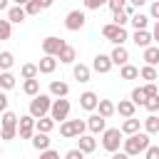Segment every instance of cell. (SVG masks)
I'll return each instance as SVG.
<instances>
[{"label": "cell", "mask_w": 159, "mask_h": 159, "mask_svg": "<svg viewBox=\"0 0 159 159\" xmlns=\"http://www.w3.org/2000/svg\"><path fill=\"white\" fill-rule=\"evenodd\" d=\"M149 134L147 132H134V134H127V139H122V152H127L129 157H139L144 154V149L149 147Z\"/></svg>", "instance_id": "6da1fadb"}, {"label": "cell", "mask_w": 159, "mask_h": 159, "mask_svg": "<svg viewBox=\"0 0 159 159\" xmlns=\"http://www.w3.org/2000/svg\"><path fill=\"white\" fill-rule=\"evenodd\" d=\"M52 94H35L32 99H30V107H27V114H32L35 119H40V117H45V114H50V107H52Z\"/></svg>", "instance_id": "7a4b0ae2"}, {"label": "cell", "mask_w": 159, "mask_h": 159, "mask_svg": "<svg viewBox=\"0 0 159 159\" xmlns=\"http://www.w3.org/2000/svg\"><path fill=\"white\" fill-rule=\"evenodd\" d=\"M122 139H124V134H122L119 127H107V129L102 132V147H104L109 154L122 149Z\"/></svg>", "instance_id": "3957f363"}, {"label": "cell", "mask_w": 159, "mask_h": 159, "mask_svg": "<svg viewBox=\"0 0 159 159\" xmlns=\"http://www.w3.org/2000/svg\"><path fill=\"white\" fill-rule=\"evenodd\" d=\"M102 37L109 40L112 45H124V42L129 40V32H127V27H119V25H114V22H107V25L102 27Z\"/></svg>", "instance_id": "277c9868"}, {"label": "cell", "mask_w": 159, "mask_h": 159, "mask_svg": "<svg viewBox=\"0 0 159 159\" xmlns=\"http://www.w3.org/2000/svg\"><path fill=\"white\" fill-rule=\"evenodd\" d=\"M84 129H87L84 119H65V122H60V134L65 139H75V137L84 134Z\"/></svg>", "instance_id": "5b68a950"}, {"label": "cell", "mask_w": 159, "mask_h": 159, "mask_svg": "<svg viewBox=\"0 0 159 159\" xmlns=\"http://www.w3.org/2000/svg\"><path fill=\"white\" fill-rule=\"evenodd\" d=\"M70 107H72V104H70L67 97H55V99H52V107H50V117L60 124V122H65V119L70 117Z\"/></svg>", "instance_id": "8992f818"}, {"label": "cell", "mask_w": 159, "mask_h": 159, "mask_svg": "<svg viewBox=\"0 0 159 159\" xmlns=\"http://www.w3.org/2000/svg\"><path fill=\"white\" fill-rule=\"evenodd\" d=\"M84 22H87V15H84V10H70V12L65 15V27H67L70 32H77V30H82V27H84Z\"/></svg>", "instance_id": "52a82bcc"}, {"label": "cell", "mask_w": 159, "mask_h": 159, "mask_svg": "<svg viewBox=\"0 0 159 159\" xmlns=\"http://www.w3.org/2000/svg\"><path fill=\"white\" fill-rule=\"evenodd\" d=\"M35 134V117L32 114H22L17 119V137L20 139H30Z\"/></svg>", "instance_id": "ba28073f"}, {"label": "cell", "mask_w": 159, "mask_h": 159, "mask_svg": "<svg viewBox=\"0 0 159 159\" xmlns=\"http://www.w3.org/2000/svg\"><path fill=\"white\" fill-rule=\"evenodd\" d=\"M62 47H65V40H60V37H55V35H50V37L42 40V55H52V57H57Z\"/></svg>", "instance_id": "9c48e42d"}, {"label": "cell", "mask_w": 159, "mask_h": 159, "mask_svg": "<svg viewBox=\"0 0 159 159\" xmlns=\"http://www.w3.org/2000/svg\"><path fill=\"white\" fill-rule=\"evenodd\" d=\"M84 122H87V129H89L92 134H102V132L107 129V119H104L102 114H97V112H92Z\"/></svg>", "instance_id": "30bf717a"}, {"label": "cell", "mask_w": 159, "mask_h": 159, "mask_svg": "<svg viewBox=\"0 0 159 159\" xmlns=\"http://www.w3.org/2000/svg\"><path fill=\"white\" fill-rule=\"evenodd\" d=\"M114 65H112V60H109V55H94V60H92V70L97 72V75H107L109 70H112Z\"/></svg>", "instance_id": "8fae6325"}, {"label": "cell", "mask_w": 159, "mask_h": 159, "mask_svg": "<svg viewBox=\"0 0 159 159\" xmlns=\"http://www.w3.org/2000/svg\"><path fill=\"white\" fill-rule=\"evenodd\" d=\"M109 60H112V65H127L129 62V50L124 47V45H114V50L109 52Z\"/></svg>", "instance_id": "7c38bea8"}, {"label": "cell", "mask_w": 159, "mask_h": 159, "mask_svg": "<svg viewBox=\"0 0 159 159\" xmlns=\"http://www.w3.org/2000/svg\"><path fill=\"white\" fill-rule=\"evenodd\" d=\"M77 149L84 152V154H92V152L97 149V139H94V134H80V137H77Z\"/></svg>", "instance_id": "4fadbf2b"}, {"label": "cell", "mask_w": 159, "mask_h": 159, "mask_svg": "<svg viewBox=\"0 0 159 159\" xmlns=\"http://www.w3.org/2000/svg\"><path fill=\"white\" fill-rule=\"evenodd\" d=\"M55 70H57V57L42 55V60L37 62V72H40V75H52Z\"/></svg>", "instance_id": "5bb4252c"}, {"label": "cell", "mask_w": 159, "mask_h": 159, "mask_svg": "<svg viewBox=\"0 0 159 159\" xmlns=\"http://www.w3.org/2000/svg\"><path fill=\"white\" fill-rule=\"evenodd\" d=\"M97 102H99V97H97L94 92H89V89L80 94V107H82L84 112H94V109H97Z\"/></svg>", "instance_id": "9a60e30c"}, {"label": "cell", "mask_w": 159, "mask_h": 159, "mask_svg": "<svg viewBox=\"0 0 159 159\" xmlns=\"http://www.w3.org/2000/svg\"><path fill=\"white\" fill-rule=\"evenodd\" d=\"M132 42L144 50V47H149L154 40H152V32H149V30H134V32H132Z\"/></svg>", "instance_id": "2e32d148"}, {"label": "cell", "mask_w": 159, "mask_h": 159, "mask_svg": "<svg viewBox=\"0 0 159 159\" xmlns=\"http://www.w3.org/2000/svg\"><path fill=\"white\" fill-rule=\"evenodd\" d=\"M25 17H27V12H25V7H22V5H10V7H7V20H10L12 25L25 22Z\"/></svg>", "instance_id": "e0dca14e"}, {"label": "cell", "mask_w": 159, "mask_h": 159, "mask_svg": "<svg viewBox=\"0 0 159 159\" xmlns=\"http://www.w3.org/2000/svg\"><path fill=\"white\" fill-rule=\"evenodd\" d=\"M114 109H117V114L119 117H134V112H137V104L132 102V99H119V104H114Z\"/></svg>", "instance_id": "ac0fdd59"}, {"label": "cell", "mask_w": 159, "mask_h": 159, "mask_svg": "<svg viewBox=\"0 0 159 159\" xmlns=\"http://www.w3.org/2000/svg\"><path fill=\"white\" fill-rule=\"evenodd\" d=\"M30 142H32V147L37 149V152H45V149H50V134H45V132H35L32 137H30Z\"/></svg>", "instance_id": "d6986e66"}, {"label": "cell", "mask_w": 159, "mask_h": 159, "mask_svg": "<svg viewBox=\"0 0 159 159\" xmlns=\"http://www.w3.org/2000/svg\"><path fill=\"white\" fill-rule=\"evenodd\" d=\"M57 60H60L62 65H72V62L77 60V50H75L72 45H67V42H65V47L60 50V55H57Z\"/></svg>", "instance_id": "ffe728a7"}, {"label": "cell", "mask_w": 159, "mask_h": 159, "mask_svg": "<svg viewBox=\"0 0 159 159\" xmlns=\"http://www.w3.org/2000/svg\"><path fill=\"white\" fill-rule=\"evenodd\" d=\"M50 94L52 97H67L70 94V84L62 82V80H52L50 82Z\"/></svg>", "instance_id": "44dd1931"}, {"label": "cell", "mask_w": 159, "mask_h": 159, "mask_svg": "<svg viewBox=\"0 0 159 159\" xmlns=\"http://www.w3.org/2000/svg\"><path fill=\"white\" fill-rule=\"evenodd\" d=\"M94 112H97V114H102L104 119H109L112 114H117V109H114V102H112V99H99Z\"/></svg>", "instance_id": "7402d4cb"}, {"label": "cell", "mask_w": 159, "mask_h": 159, "mask_svg": "<svg viewBox=\"0 0 159 159\" xmlns=\"http://www.w3.org/2000/svg\"><path fill=\"white\" fill-rule=\"evenodd\" d=\"M55 119L50 117V114H45V117H40V119H35V132H45V134H50L52 129H55Z\"/></svg>", "instance_id": "603a6c76"}, {"label": "cell", "mask_w": 159, "mask_h": 159, "mask_svg": "<svg viewBox=\"0 0 159 159\" xmlns=\"http://www.w3.org/2000/svg\"><path fill=\"white\" fill-rule=\"evenodd\" d=\"M149 20H152L149 15H144V12H139V10H137V12H134V15L129 17V25H132L134 30H147V25H149Z\"/></svg>", "instance_id": "cb8c5ba5"}, {"label": "cell", "mask_w": 159, "mask_h": 159, "mask_svg": "<svg viewBox=\"0 0 159 159\" xmlns=\"http://www.w3.org/2000/svg\"><path fill=\"white\" fill-rule=\"evenodd\" d=\"M142 60H144V65H152V67H157V65H159V47H154V45L144 47V55H142Z\"/></svg>", "instance_id": "d4e9b609"}, {"label": "cell", "mask_w": 159, "mask_h": 159, "mask_svg": "<svg viewBox=\"0 0 159 159\" xmlns=\"http://www.w3.org/2000/svg\"><path fill=\"white\" fill-rule=\"evenodd\" d=\"M72 75H75V80H77V82H89L92 70H89L87 65H82V62H80V65H75V67H72Z\"/></svg>", "instance_id": "484cf974"}, {"label": "cell", "mask_w": 159, "mask_h": 159, "mask_svg": "<svg viewBox=\"0 0 159 159\" xmlns=\"http://www.w3.org/2000/svg\"><path fill=\"white\" fill-rule=\"evenodd\" d=\"M17 84V77L10 72V70H5V72H0V89L2 92H7V89H12Z\"/></svg>", "instance_id": "4316f807"}, {"label": "cell", "mask_w": 159, "mask_h": 159, "mask_svg": "<svg viewBox=\"0 0 159 159\" xmlns=\"http://www.w3.org/2000/svg\"><path fill=\"white\" fill-rule=\"evenodd\" d=\"M139 127H142V122L137 117H127L119 129H122V134H134V132H139Z\"/></svg>", "instance_id": "83f0119b"}, {"label": "cell", "mask_w": 159, "mask_h": 159, "mask_svg": "<svg viewBox=\"0 0 159 159\" xmlns=\"http://www.w3.org/2000/svg\"><path fill=\"white\" fill-rule=\"evenodd\" d=\"M139 77V67H134V65H122L119 67V80H137Z\"/></svg>", "instance_id": "f1b7e54d"}, {"label": "cell", "mask_w": 159, "mask_h": 159, "mask_svg": "<svg viewBox=\"0 0 159 159\" xmlns=\"http://www.w3.org/2000/svg\"><path fill=\"white\" fill-rule=\"evenodd\" d=\"M22 92H25L27 97H35V94H40V80H37V77H32V80H25V82H22Z\"/></svg>", "instance_id": "f546056e"}, {"label": "cell", "mask_w": 159, "mask_h": 159, "mask_svg": "<svg viewBox=\"0 0 159 159\" xmlns=\"http://www.w3.org/2000/svg\"><path fill=\"white\" fill-rule=\"evenodd\" d=\"M139 77H142L144 82H157V80H159V75H157V67H152V65H144V67H139Z\"/></svg>", "instance_id": "4dcf8cb0"}, {"label": "cell", "mask_w": 159, "mask_h": 159, "mask_svg": "<svg viewBox=\"0 0 159 159\" xmlns=\"http://www.w3.org/2000/svg\"><path fill=\"white\" fill-rule=\"evenodd\" d=\"M40 72H37V65H32V62H25L22 67H20V77L22 80H32V77H37Z\"/></svg>", "instance_id": "1f68e13d"}, {"label": "cell", "mask_w": 159, "mask_h": 159, "mask_svg": "<svg viewBox=\"0 0 159 159\" xmlns=\"http://www.w3.org/2000/svg\"><path fill=\"white\" fill-rule=\"evenodd\" d=\"M17 114L15 112H10V109H5L2 112V117H0V127H17Z\"/></svg>", "instance_id": "d6a6232c"}, {"label": "cell", "mask_w": 159, "mask_h": 159, "mask_svg": "<svg viewBox=\"0 0 159 159\" xmlns=\"http://www.w3.org/2000/svg\"><path fill=\"white\" fill-rule=\"evenodd\" d=\"M144 132H147V134H157V132H159V117H157V114H149V117L144 119Z\"/></svg>", "instance_id": "836d02e7"}, {"label": "cell", "mask_w": 159, "mask_h": 159, "mask_svg": "<svg viewBox=\"0 0 159 159\" xmlns=\"http://www.w3.org/2000/svg\"><path fill=\"white\" fill-rule=\"evenodd\" d=\"M12 65H15V55L7 52V50H2V52H0V70L5 72V70H10Z\"/></svg>", "instance_id": "e575fe53"}, {"label": "cell", "mask_w": 159, "mask_h": 159, "mask_svg": "<svg viewBox=\"0 0 159 159\" xmlns=\"http://www.w3.org/2000/svg\"><path fill=\"white\" fill-rule=\"evenodd\" d=\"M129 99H132L137 107H144V102H147V94H144V89H142V87H134V89H132V94H129Z\"/></svg>", "instance_id": "d590c367"}, {"label": "cell", "mask_w": 159, "mask_h": 159, "mask_svg": "<svg viewBox=\"0 0 159 159\" xmlns=\"http://www.w3.org/2000/svg\"><path fill=\"white\" fill-rule=\"evenodd\" d=\"M0 139H5V142L17 139V127H0Z\"/></svg>", "instance_id": "8d00e7d4"}, {"label": "cell", "mask_w": 159, "mask_h": 159, "mask_svg": "<svg viewBox=\"0 0 159 159\" xmlns=\"http://www.w3.org/2000/svg\"><path fill=\"white\" fill-rule=\"evenodd\" d=\"M10 35H12V22L5 17L0 20V40H10Z\"/></svg>", "instance_id": "74e56055"}, {"label": "cell", "mask_w": 159, "mask_h": 159, "mask_svg": "<svg viewBox=\"0 0 159 159\" xmlns=\"http://www.w3.org/2000/svg\"><path fill=\"white\" fill-rule=\"evenodd\" d=\"M22 7H25V12H27V17H30V15H40V10H42L37 0H27Z\"/></svg>", "instance_id": "f35d334b"}, {"label": "cell", "mask_w": 159, "mask_h": 159, "mask_svg": "<svg viewBox=\"0 0 159 159\" xmlns=\"http://www.w3.org/2000/svg\"><path fill=\"white\" fill-rule=\"evenodd\" d=\"M112 20H114V25H119V27H124V25L129 22V15H127L124 10H119V12H112Z\"/></svg>", "instance_id": "ab89813d"}, {"label": "cell", "mask_w": 159, "mask_h": 159, "mask_svg": "<svg viewBox=\"0 0 159 159\" xmlns=\"http://www.w3.org/2000/svg\"><path fill=\"white\" fill-rule=\"evenodd\" d=\"M144 107L154 114V112H159V94H154V97H147V102H144Z\"/></svg>", "instance_id": "60d3db41"}, {"label": "cell", "mask_w": 159, "mask_h": 159, "mask_svg": "<svg viewBox=\"0 0 159 159\" xmlns=\"http://www.w3.org/2000/svg\"><path fill=\"white\" fill-rule=\"evenodd\" d=\"M124 5H127V0H107V7H109L112 12H119V10H124Z\"/></svg>", "instance_id": "b9f144b4"}, {"label": "cell", "mask_w": 159, "mask_h": 159, "mask_svg": "<svg viewBox=\"0 0 159 159\" xmlns=\"http://www.w3.org/2000/svg\"><path fill=\"white\" fill-rule=\"evenodd\" d=\"M142 89H144V94H147V97H154V94H159V87H157V82H147Z\"/></svg>", "instance_id": "7bdbcfd3"}, {"label": "cell", "mask_w": 159, "mask_h": 159, "mask_svg": "<svg viewBox=\"0 0 159 159\" xmlns=\"http://www.w3.org/2000/svg\"><path fill=\"white\" fill-rule=\"evenodd\" d=\"M144 159H159V147L149 144V147L144 149Z\"/></svg>", "instance_id": "ee69618b"}, {"label": "cell", "mask_w": 159, "mask_h": 159, "mask_svg": "<svg viewBox=\"0 0 159 159\" xmlns=\"http://www.w3.org/2000/svg\"><path fill=\"white\" fill-rule=\"evenodd\" d=\"M102 5H107V0H84V10H99Z\"/></svg>", "instance_id": "f6af8a7d"}, {"label": "cell", "mask_w": 159, "mask_h": 159, "mask_svg": "<svg viewBox=\"0 0 159 159\" xmlns=\"http://www.w3.org/2000/svg\"><path fill=\"white\" fill-rule=\"evenodd\" d=\"M149 17L152 20H159V0H149Z\"/></svg>", "instance_id": "bcb514c9"}, {"label": "cell", "mask_w": 159, "mask_h": 159, "mask_svg": "<svg viewBox=\"0 0 159 159\" xmlns=\"http://www.w3.org/2000/svg\"><path fill=\"white\" fill-rule=\"evenodd\" d=\"M65 159H84V152H80V149L75 147V149H70V152H65Z\"/></svg>", "instance_id": "7dc6e473"}, {"label": "cell", "mask_w": 159, "mask_h": 159, "mask_svg": "<svg viewBox=\"0 0 159 159\" xmlns=\"http://www.w3.org/2000/svg\"><path fill=\"white\" fill-rule=\"evenodd\" d=\"M40 159H60V152H55V149H45V152H40Z\"/></svg>", "instance_id": "c3c4849f"}, {"label": "cell", "mask_w": 159, "mask_h": 159, "mask_svg": "<svg viewBox=\"0 0 159 159\" xmlns=\"http://www.w3.org/2000/svg\"><path fill=\"white\" fill-rule=\"evenodd\" d=\"M5 109H7V94H5L2 89H0V114H2Z\"/></svg>", "instance_id": "681fc988"}, {"label": "cell", "mask_w": 159, "mask_h": 159, "mask_svg": "<svg viewBox=\"0 0 159 159\" xmlns=\"http://www.w3.org/2000/svg\"><path fill=\"white\" fill-rule=\"evenodd\" d=\"M152 40L159 45V20H154V30H152Z\"/></svg>", "instance_id": "f907efd6"}, {"label": "cell", "mask_w": 159, "mask_h": 159, "mask_svg": "<svg viewBox=\"0 0 159 159\" xmlns=\"http://www.w3.org/2000/svg\"><path fill=\"white\" fill-rule=\"evenodd\" d=\"M112 159H132L127 152H112Z\"/></svg>", "instance_id": "816d5d0a"}, {"label": "cell", "mask_w": 159, "mask_h": 159, "mask_svg": "<svg viewBox=\"0 0 159 159\" xmlns=\"http://www.w3.org/2000/svg\"><path fill=\"white\" fill-rule=\"evenodd\" d=\"M37 2H40V7H42V10H47V7H52V2H55V0H37Z\"/></svg>", "instance_id": "f5cc1de1"}, {"label": "cell", "mask_w": 159, "mask_h": 159, "mask_svg": "<svg viewBox=\"0 0 159 159\" xmlns=\"http://www.w3.org/2000/svg\"><path fill=\"white\" fill-rule=\"evenodd\" d=\"M127 2H129V5H134V7H137V10H139V7H142V5H144V2H149V0H127Z\"/></svg>", "instance_id": "db71d44e"}, {"label": "cell", "mask_w": 159, "mask_h": 159, "mask_svg": "<svg viewBox=\"0 0 159 159\" xmlns=\"http://www.w3.org/2000/svg\"><path fill=\"white\" fill-rule=\"evenodd\" d=\"M7 7H10V0H0V12L7 10Z\"/></svg>", "instance_id": "11a10c76"}, {"label": "cell", "mask_w": 159, "mask_h": 159, "mask_svg": "<svg viewBox=\"0 0 159 159\" xmlns=\"http://www.w3.org/2000/svg\"><path fill=\"white\" fill-rule=\"evenodd\" d=\"M10 2H12V5H25L27 0H10Z\"/></svg>", "instance_id": "9f6ffc18"}, {"label": "cell", "mask_w": 159, "mask_h": 159, "mask_svg": "<svg viewBox=\"0 0 159 159\" xmlns=\"http://www.w3.org/2000/svg\"><path fill=\"white\" fill-rule=\"evenodd\" d=\"M0 157H2V147H0Z\"/></svg>", "instance_id": "6f0895ef"}]
</instances>
